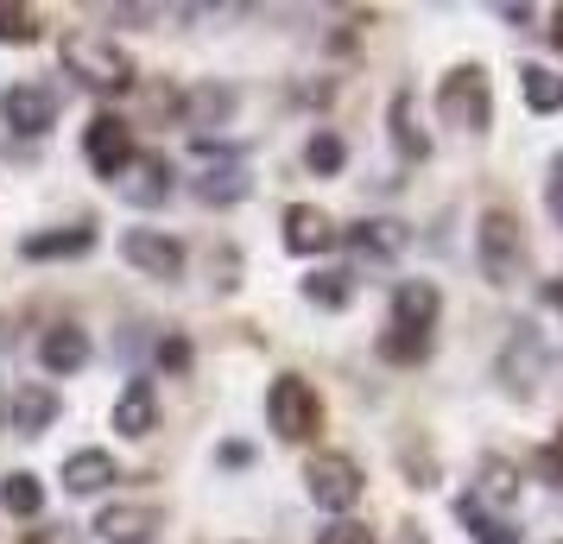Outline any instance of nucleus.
Returning <instances> with one entry per match:
<instances>
[{
  "label": "nucleus",
  "mask_w": 563,
  "mask_h": 544,
  "mask_svg": "<svg viewBox=\"0 0 563 544\" xmlns=\"http://www.w3.org/2000/svg\"><path fill=\"white\" fill-rule=\"evenodd\" d=\"M64 70L82 82V89H96V96H121V89H133V57L108 38V32H70L64 38Z\"/></svg>",
  "instance_id": "obj_1"
},
{
  "label": "nucleus",
  "mask_w": 563,
  "mask_h": 544,
  "mask_svg": "<svg viewBox=\"0 0 563 544\" xmlns=\"http://www.w3.org/2000/svg\"><path fill=\"white\" fill-rule=\"evenodd\" d=\"M475 266H482L487 286H500V291L526 279V229H519L512 209H487L475 222Z\"/></svg>",
  "instance_id": "obj_2"
},
{
  "label": "nucleus",
  "mask_w": 563,
  "mask_h": 544,
  "mask_svg": "<svg viewBox=\"0 0 563 544\" xmlns=\"http://www.w3.org/2000/svg\"><path fill=\"white\" fill-rule=\"evenodd\" d=\"M437 121L456 133H487L494 127V82L482 64H456L450 77L437 82Z\"/></svg>",
  "instance_id": "obj_3"
},
{
  "label": "nucleus",
  "mask_w": 563,
  "mask_h": 544,
  "mask_svg": "<svg viewBox=\"0 0 563 544\" xmlns=\"http://www.w3.org/2000/svg\"><path fill=\"white\" fill-rule=\"evenodd\" d=\"M361 488H367V475H361V463L342 456V449H317L305 463V493L335 519H349L361 507Z\"/></svg>",
  "instance_id": "obj_4"
},
{
  "label": "nucleus",
  "mask_w": 563,
  "mask_h": 544,
  "mask_svg": "<svg viewBox=\"0 0 563 544\" xmlns=\"http://www.w3.org/2000/svg\"><path fill=\"white\" fill-rule=\"evenodd\" d=\"M266 424H273L285 443L317 437V424H323V399H317V387L298 380V374H279V380L266 387Z\"/></svg>",
  "instance_id": "obj_5"
},
{
  "label": "nucleus",
  "mask_w": 563,
  "mask_h": 544,
  "mask_svg": "<svg viewBox=\"0 0 563 544\" xmlns=\"http://www.w3.org/2000/svg\"><path fill=\"white\" fill-rule=\"evenodd\" d=\"M140 153V146H133V127L128 121H121V114H89V127H82V158H89V171H96V178H121V171H128V158Z\"/></svg>",
  "instance_id": "obj_6"
},
{
  "label": "nucleus",
  "mask_w": 563,
  "mask_h": 544,
  "mask_svg": "<svg viewBox=\"0 0 563 544\" xmlns=\"http://www.w3.org/2000/svg\"><path fill=\"white\" fill-rule=\"evenodd\" d=\"M0 121L13 133H26V140L52 133L57 127V89L52 82H7L0 89Z\"/></svg>",
  "instance_id": "obj_7"
},
{
  "label": "nucleus",
  "mask_w": 563,
  "mask_h": 544,
  "mask_svg": "<svg viewBox=\"0 0 563 544\" xmlns=\"http://www.w3.org/2000/svg\"><path fill=\"white\" fill-rule=\"evenodd\" d=\"M121 254H128L133 273H146V279H184V241L165 229H128L121 234Z\"/></svg>",
  "instance_id": "obj_8"
},
{
  "label": "nucleus",
  "mask_w": 563,
  "mask_h": 544,
  "mask_svg": "<svg viewBox=\"0 0 563 544\" xmlns=\"http://www.w3.org/2000/svg\"><path fill=\"white\" fill-rule=\"evenodd\" d=\"M114 190H121V203H133V209H165V203H172V190H178L172 158H165V153H133L128 171L114 178Z\"/></svg>",
  "instance_id": "obj_9"
},
{
  "label": "nucleus",
  "mask_w": 563,
  "mask_h": 544,
  "mask_svg": "<svg viewBox=\"0 0 563 544\" xmlns=\"http://www.w3.org/2000/svg\"><path fill=\"white\" fill-rule=\"evenodd\" d=\"M165 532V513H158L153 500H114L96 513V539L102 544H153Z\"/></svg>",
  "instance_id": "obj_10"
},
{
  "label": "nucleus",
  "mask_w": 563,
  "mask_h": 544,
  "mask_svg": "<svg viewBox=\"0 0 563 544\" xmlns=\"http://www.w3.org/2000/svg\"><path fill=\"white\" fill-rule=\"evenodd\" d=\"M241 96H234L229 82H197V89H184L178 96V121L190 127V140H209V127H229Z\"/></svg>",
  "instance_id": "obj_11"
},
{
  "label": "nucleus",
  "mask_w": 563,
  "mask_h": 544,
  "mask_svg": "<svg viewBox=\"0 0 563 544\" xmlns=\"http://www.w3.org/2000/svg\"><path fill=\"white\" fill-rule=\"evenodd\" d=\"M335 241H349V254L367 259V266H386V259H399L411 247V229H406V222H393V215H374V222L342 229Z\"/></svg>",
  "instance_id": "obj_12"
},
{
  "label": "nucleus",
  "mask_w": 563,
  "mask_h": 544,
  "mask_svg": "<svg viewBox=\"0 0 563 544\" xmlns=\"http://www.w3.org/2000/svg\"><path fill=\"white\" fill-rule=\"evenodd\" d=\"M437 311H443V291H437L431 279H399V291H393V330L431 336Z\"/></svg>",
  "instance_id": "obj_13"
},
{
  "label": "nucleus",
  "mask_w": 563,
  "mask_h": 544,
  "mask_svg": "<svg viewBox=\"0 0 563 544\" xmlns=\"http://www.w3.org/2000/svg\"><path fill=\"white\" fill-rule=\"evenodd\" d=\"M335 234H342V229H335V222H330V215H323L317 203H291V209H285V247H291L298 259L330 254Z\"/></svg>",
  "instance_id": "obj_14"
},
{
  "label": "nucleus",
  "mask_w": 563,
  "mask_h": 544,
  "mask_svg": "<svg viewBox=\"0 0 563 544\" xmlns=\"http://www.w3.org/2000/svg\"><path fill=\"white\" fill-rule=\"evenodd\" d=\"M38 367H45L52 380L82 374V367H89V336H82L77 323H57V330H45V336H38Z\"/></svg>",
  "instance_id": "obj_15"
},
{
  "label": "nucleus",
  "mask_w": 563,
  "mask_h": 544,
  "mask_svg": "<svg viewBox=\"0 0 563 544\" xmlns=\"http://www.w3.org/2000/svg\"><path fill=\"white\" fill-rule=\"evenodd\" d=\"M0 418H7V431L38 437V431H52V418H57V392L52 387H13L7 406H0Z\"/></svg>",
  "instance_id": "obj_16"
},
{
  "label": "nucleus",
  "mask_w": 563,
  "mask_h": 544,
  "mask_svg": "<svg viewBox=\"0 0 563 544\" xmlns=\"http://www.w3.org/2000/svg\"><path fill=\"white\" fill-rule=\"evenodd\" d=\"M114 431L121 437H153L158 431V392H153V380H128V387L114 392Z\"/></svg>",
  "instance_id": "obj_17"
},
{
  "label": "nucleus",
  "mask_w": 563,
  "mask_h": 544,
  "mask_svg": "<svg viewBox=\"0 0 563 544\" xmlns=\"http://www.w3.org/2000/svg\"><path fill=\"white\" fill-rule=\"evenodd\" d=\"M393 153L406 158V165H424V158H431V133L418 121V96H411V89L393 96Z\"/></svg>",
  "instance_id": "obj_18"
},
{
  "label": "nucleus",
  "mask_w": 563,
  "mask_h": 544,
  "mask_svg": "<svg viewBox=\"0 0 563 544\" xmlns=\"http://www.w3.org/2000/svg\"><path fill=\"white\" fill-rule=\"evenodd\" d=\"M456 519H462V532H468L475 544H526V532H519L507 513H487L475 493H456Z\"/></svg>",
  "instance_id": "obj_19"
},
{
  "label": "nucleus",
  "mask_w": 563,
  "mask_h": 544,
  "mask_svg": "<svg viewBox=\"0 0 563 544\" xmlns=\"http://www.w3.org/2000/svg\"><path fill=\"white\" fill-rule=\"evenodd\" d=\"M475 475H482V481H475V500H482L487 513H507L512 500H519V488H526V481H519V468L507 463V456H482V468H475Z\"/></svg>",
  "instance_id": "obj_20"
},
{
  "label": "nucleus",
  "mask_w": 563,
  "mask_h": 544,
  "mask_svg": "<svg viewBox=\"0 0 563 544\" xmlns=\"http://www.w3.org/2000/svg\"><path fill=\"white\" fill-rule=\"evenodd\" d=\"M89 247H96V229L89 222H77V229H45V234H26L20 241L26 259H82Z\"/></svg>",
  "instance_id": "obj_21"
},
{
  "label": "nucleus",
  "mask_w": 563,
  "mask_h": 544,
  "mask_svg": "<svg viewBox=\"0 0 563 544\" xmlns=\"http://www.w3.org/2000/svg\"><path fill=\"white\" fill-rule=\"evenodd\" d=\"M108 481H121V468L108 449H77V456H64V493H102Z\"/></svg>",
  "instance_id": "obj_22"
},
{
  "label": "nucleus",
  "mask_w": 563,
  "mask_h": 544,
  "mask_svg": "<svg viewBox=\"0 0 563 544\" xmlns=\"http://www.w3.org/2000/svg\"><path fill=\"white\" fill-rule=\"evenodd\" d=\"M538 367H544V348H538L532 330H519V336L507 342V355H500V380H507L512 392H532L538 387Z\"/></svg>",
  "instance_id": "obj_23"
},
{
  "label": "nucleus",
  "mask_w": 563,
  "mask_h": 544,
  "mask_svg": "<svg viewBox=\"0 0 563 544\" xmlns=\"http://www.w3.org/2000/svg\"><path fill=\"white\" fill-rule=\"evenodd\" d=\"M0 513H13V519H38V513H45V481H38L32 468H13V475L0 481Z\"/></svg>",
  "instance_id": "obj_24"
},
{
  "label": "nucleus",
  "mask_w": 563,
  "mask_h": 544,
  "mask_svg": "<svg viewBox=\"0 0 563 544\" xmlns=\"http://www.w3.org/2000/svg\"><path fill=\"white\" fill-rule=\"evenodd\" d=\"M519 96H526L532 114H558L563 108V77L544 70V64H526V70H519Z\"/></svg>",
  "instance_id": "obj_25"
},
{
  "label": "nucleus",
  "mask_w": 563,
  "mask_h": 544,
  "mask_svg": "<svg viewBox=\"0 0 563 544\" xmlns=\"http://www.w3.org/2000/svg\"><path fill=\"white\" fill-rule=\"evenodd\" d=\"M241 197H247V171L241 165H216V171L197 178V203H209V209H229Z\"/></svg>",
  "instance_id": "obj_26"
},
{
  "label": "nucleus",
  "mask_w": 563,
  "mask_h": 544,
  "mask_svg": "<svg viewBox=\"0 0 563 544\" xmlns=\"http://www.w3.org/2000/svg\"><path fill=\"white\" fill-rule=\"evenodd\" d=\"M305 298L317 304V311H349V298H355V273H342V266H330V273H310Z\"/></svg>",
  "instance_id": "obj_27"
},
{
  "label": "nucleus",
  "mask_w": 563,
  "mask_h": 544,
  "mask_svg": "<svg viewBox=\"0 0 563 544\" xmlns=\"http://www.w3.org/2000/svg\"><path fill=\"white\" fill-rule=\"evenodd\" d=\"M342 158H349V146H342V133H330V127H317V133H310L305 165L317 171V178H335V171H342Z\"/></svg>",
  "instance_id": "obj_28"
},
{
  "label": "nucleus",
  "mask_w": 563,
  "mask_h": 544,
  "mask_svg": "<svg viewBox=\"0 0 563 544\" xmlns=\"http://www.w3.org/2000/svg\"><path fill=\"white\" fill-rule=\"evenodd\" d=\"M431 355V336H411V330H393L386 323V336H380V362H393V367H418Z\"/></svg>",
  "instance_id": "obj_29"
},
{
  "label": "nucleus",
  "mask_w": 563,
  "mask_h": 544,
  "mask_svg": "<svg viewBox=\"0 0 563 544\" xmlns=\"http://www.w3.org/2000/svg\"><path fill=\"white\" fill-rule=\"evenodd\" d=\"M32 38H38L32 7H7V0H0V45H32Z\"/></svg>",
  "instance_id": "obj_30"
},
{
  "label": "nucleus",
  "mask_w": 563,
  "mask_h": 544,
  "mask_svg": "<svg viewBox=\"0 0 563 544\" xmlns=\"http://www.w3.org/2000/svg\"><path fill=\"white\" fill-rule=\"evenodd\" d=\"M317 544H380V539H374L361 519H335V525H323V532H317Z\"/></svg>",
  "instance_id": "obj_31"
},
{
  "label": "nucleus",
  "mask_w": 563,
  "mask_h": 544,
  "mask_svg": "<svg viewBox=\"0 0 563 544\" xmlns=\"http://www.w3.org/2000/svg\"><path fill=\"white\" fill-rule=\"evenodd\" d=\"M108 20H121V26H153V20H165V7H108Z\"/></svg>",
  "instance_id": "obj_32"
},
{
  "label": "nucleus",
  "mask_w": 563,
  "mask_h": 544,
  "mask_svg": "<svg viewBox=\"0 0 563 544\" xmlns=\"http://www.w3.org/2000/svg\"><path fill=\"white\" fill-rule=\"evenodd\" d=\"M544 209H551V222L563 229V158L551 165V190H544Z\"/></svg>",
  "instance_id": "obj_33"
},
{
  "label": "nucleus",
  "mask_w": 563,
  "mask_h": 544,
  "mask_svg": "<svg viewBox=\"0 0 563 544\" xmlns=\"http://www.w3.org/2000/svg\"><path fill=\"white\" fill-rule=\"evenodd\" d=\"M158 367H190V348H184L178 336H172V342H158Z\"/></svg>",
  "instance_id": "obj_34"
},
{
  "label": "nucleus",
  "mask_w": 563,
  "mask_h": 544,
  "mask_svg": "<svg viewBox=\"0 0 563 544\" xmlns=\"http://www.w3.org/2000/svg\"><path fill=\"white\" fill-rule=\"evenodd\" d=\"M538 468L551 475V488H563V449H544V456H538Z\"/></svg>",
  "instance_id": "obj_35"
},
{
  "label": "nucleus",
  "mask_w": 563,
  "mask_h": 544,
  "mask_svg": "<svg viewBox=\"0 0 563 544\" xmlns=\"http://www.w3.org/2000/svg\"><path fill=\"white\" fill-rule=\"evenodd\" d=\"M544 298H551V311H563V279H551V286H544Z\"/></svg>",
  "instance_id": "obj_36"
},
{
  "label": "nucleus",
  "mask_w": 563,
  "mask_h": 544,
  "mask_svg": "<svg viewBox=\"0 0 563 544\" xmlns=\"http://www.w3.org/2000/svg\"><path fill=\"white\" fill-rule=\"evenodd\" d=\"M399 544H431V539H424V532H418V525H406V539H399Z\"/></svg>",
  "instance_id": "obj_37"
},
{
  "label": "nucleus",
  "mask_w": 563,
  "mask_h": 544,
  "mask_svg": "<svg viewBox=\"0 0 563 544\" xmlns=\"http://www.w3.org/2000/svg\"><path fill=\"white\" fill-rule=\"evenodd\" d=\"M551 45H558V52H563V13H558V20H551Z\"/></svg>",
  "instance_id": "obj_38"
}]
</instances>
